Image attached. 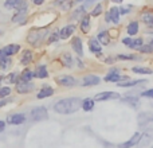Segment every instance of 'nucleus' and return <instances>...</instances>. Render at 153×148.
Here are the masks:
<instances>
[{
	"mask_svg": "<svg viewBox=\"0 0 153 148\" xmlns=\"http://www.w3.org/2000/svg\"><path fill=\"white\" fill-rule=\"evenodd\" d=\"M82 98L81 97H67L58 100L53 105V109L55 113L59 114H73L81 109Z\"/></svg>",
	"mask_w": 153,
	"mask_h": 148,
	"instance_id": "f257e3e1",
	"label": "nucleus"
},
{
	"mask_svg": "<svg viewBox=\"0 0 153 148\" xmlns=\"http://www.w3.org/2000/svg\"><path fill=\"white\" fill-rule=\"evenodd\" d=\"M48 34H50V31H48L46 27H35V28H31L28 31L26 40L28 45L34 46V47H38V46H40L43 42H46Z\"/></svg>",
	"mask_w": 153,
	"mask_h": 148,
	"instance_id": "f03ea898",
	"label": "nucleus"
},
{
	"mask_svg": "<svg viewBox=\"0 0 153 148\" xmlns=\"http://www.w3.org/2000/svg\"><path fill=\"white\" fill-rule=\"evenodd\" d=\"M55 82L59 85V86L63 87H74L79 84V81L75 78L71 74H62V75H58L55 78Z\"/></svg>",
	"mask_w": 153,
	"mask_h": 148,
	"instance_id": "7ed1b4c3",
	"label": "nucleus"
},
{
	"mask_svg": "<svg viewBox=\"0 0 153 148\" xmlns=\"http://www.w3.org/2000/svg\"><path fill=\"white\" fill-rule=\"evenodd\" d=\"M30 119L32 121H43V120L48 119V111L46 106H35L30 112Z\"/></svg>",
	"mask_w": 153,
	"mask_h": 148,
	"instance_id": "20e7f679",
	"label": "nucleus"
},
{
	"mask_svg": "<svg viewBox=\"0 0 153 148\" xmlns=\"http://www.w3.org/2000/svg\"><path fill=\"white\" fill-rule=\"evenodd\" d=\"M129 75H122L120 74V70L117 67H110L109 69V73L103 77V81L105 82H113V84H117L120 81H125V79H129Z\"/></svg>",
	"mask_w": 153,
	"mask_h": 148,
	"instance_id": "39448f33",
	"label": "nucleus"
},
{
	"mask_svg": "<svg viewBox=\"0 0 153 148\" xmlns=\"http://www.w3.org/2000/svg\"><path fill=\"white\" fill-rule=\"evenodd\" d=\"M121 98V94L118 92H111V90H108V92H100L93 97V100L95 102H103V101H113V100H120Z\"/></svg>",
	"mask_w": 153,
	"mask_h": 148,
	"instance_id": "423d86ee",
	"label": "nucleus"
},
{
	"mask_svg": "<svg viewBox=\"0 0 153 148\" xmlns=\"http://www.w3.org/2000/svg\"><path fill=\"white\" fill-rule=\"evenodd\" d=\"M120 19H121V15H120V10L118 7H111L109 11H106L105 12V22L106 24H114V26H117V24H120Z\"/></svg>",
	"mask_w": 153,
	"mask_h": 148,
	"instance_id": "0eeeda50",
	"label": "nucleus"
},
{
	"mask_svg": "<svg viewBox=\"0 0 153 148\" xmlns=\"http://www.w3.org/2000/svg\"><path fill=\"white\" fill-rule=\"evenodd\" d=\"M15 85H16L15 90H16V93H18V94H30V93H32L35 90V87H36L32 81H28V82L18 81Z\"/></svg>",
	"mask_w": 153,
	"mask_h": 148,
	"instance_id": "6e6552de",
	"label": "nucleus"
},
{
	"mask_svg": "<svg viewBox=\"0 0 153 148\" xmlns=\"http://www.w3.org/2000/svg\"><path fill=\"white\" fill-rule=\"evenodd\" d=\"M101 84V77L97 75V74H85L82 77V79L79 81V85L83 87H87V86H97V85Z\"/></svg>",
	"mask_w": 153,
	"mask_h": 148,
	"instance_id": "1a4fd4ad",
	"label": "nucleus"
},
{
	"mask_svg": "<svg viewBox=\"0 0 153 148\" xmlns=\"http://www.w3.org/2000/svg\"><path fill=\"white\" fill-rule=\"evenodd\" d=\"M27 120L26 113H22V112H16V113H10L5 119V124L8 125H22L24 124Z\"/></svg>",
	"mask_w": 153,
	"mask_h": 148,
	"instance_id": "9d476101",
	"label": "nucleus"
},
{
	"mask_svg": "<svg viewBox=\"0 0 153 148\" xmlns=\"http://www.w3.org/2000/svg\"><path fill=\"white\" fill-rule=\"evenodd\" d=\"M20 51H22V54H20V57H19V64H20L22 66L27 67L34 61V51H32L31 49H24V50H20Z\"/></svg>",
	"mask_w": 153,
	"mask_h": 148,
	"instance_id": "9b49d317",
	"label": "nucleus"
},
{
	"mask_svg": "<svg viewBox=\"0 0 153 148\" xmlns=\"http://www.w3.org/2000/svg\"><path fill=\"white\" fill-rule=\"evenodd\" d=\"M75 30H76V26L73 23L70 24H66V26H63L61 30L58 31V35H59V39H70V38L73 37V35L75 34Z\"/></svg>",
	"mask_w": 153,
	"mask_h": 148,
	"instance_id": "f8f14e48",
	"label": "nucleus"
},
{
	"mask_svg": "<svg viewBox=\"0 0 153 148\" xmlns=\"http://www.w3.org/2000/svg\"><path fill=\"white\" fill-rule=\"evenodd\" d=\"M70 45H71V49L74 50V53L78 57H83V42H82V38L81 37H71V40H70Z\"/></svg>",
	"mask_w": 153,
	"mask_h": 148,
	"instance_id": "ddd939ff",
	"label": "nucleus"
},
{
	"mask_svg": "<svg viewBox=\"0 0 153 148\" xmlns=\"http://www.w3.org/2000/svg\"><path fill=\"white\" fill-rule=\"evenodd\" d=\"M54 93H55V90H54L53 86H50V85H42L36 93V98L38 100H45V98L54 96Z\"/></svg>",
	"mask_w": 153,
	"mask_h": 148,
	"instance_id": "4468645a",
	"label": "nucleus"
},
{
	"mask_svg": "<svg viewBox=\"0 0 153 148\" xmlns=\"http://www.w3.org/2000/svg\"><path fill=\"white\" fill-rule=\"evenodd\" d=\"M79 28L83 34H89L90 28H91V16L89 13H85L81 19H79Z\"/></svg>",
	"mask_w": 153,
	"mask_h": 148,
	"instance_id": "2eb2a0df",
	"label": "nucleus"
},
{
	"mask_svg": "<svg viewBox=\"0 0 153 148\" xmlns=\"http://www.w3.org/2000/svg\"><path fill=\"white\" fill-rule=\"evenodd\" d=\"M3 49V53H4L5 57H13V55H18L22 50V46L18 45V43H10V45L4 46Z\"/></svg>",
	"mask_w": 153,
	"mask_h": 148,
	"instance_id": "dca6fc26",
	"label": "nucleus"
},
{
	"mask_svg": "<svg viewBox=\"0 0 153 148\" xmlns=\"http://www.w3.org/2000/svg\"><path fill=\"white\" fill-rule=\"evenodd\" d=\"M140 20L143 22L145 26L153 27V10H143L140 12Z\"/></svg>",
	"mask_w": 153,
	"mask_h": 148,
	"instance_id": "f3484780",
	"label": "nucleus"
},
{
	"mask_svg": "<svg viewBox=\"0 0 153 148\" xmlns=\"http://www.w3.org/2000/svg\"><path fill=\"white\" fill-rule=\"evenodd\" d=\"M148 82V79H125V81L117 82L120 87H136L138 85H145Z\"/></svg>",
	"mask_w": 153,
	"mask_h": 148,
	"instance_id": "a211bd4d",
	"label": "nucleus"
},
{
	"mask_svg": "<svg viewBox=\"0 0 153 148\" xmlns=\"http://www.w3.org/2000/svg\"><path fill=\"white\" fill-rule=\"evenodd\" d=\"M97 40L101 43V46H109L111 43V34L108 30H102L97 34Z\"/></svg>",
	"mask_w": 153,
	"mask_h": 148,
	"instance_id": "6ab92c4d",
	"label": "nucleus"
},
{
	"mask_svg": "<svg viewBox=\"0 0 153 148\" xmlns=\"http://www.w3.org/2000/svg\"><path fill=\"white\" fill-rule=\"evenodd\" d=\"M120 100H121L122 102L130 105L132 108H138V106H140V104H141L138 96H136V94H126V96H124V97H121Z\"/></svg>",
	"mask_w": 153,
	"mask_h": 148,
	"instance_id": "aec40b11",
	"label": "nucleus"
},
{
	"mask_svg": "<svg viewBox=\"0 0 153 148\" xmlns=\"http://www.w3.org/2000/svg\"><path fill=\"white\" fill-rule=\"evenodd\" d=\"M59 62L62 64V66L66 67V69H71L74 66V58L70 53H62L59 55Z\"/></svg>",
	"mask_w": 153,
	"mask_h": 148,
	"instance_id": "412c9836",
	"label": "nucleus"
},
{
	"mask_svg": "<svg viewBox=\"0 0 153 148\" xmlns=\"http://www.w3.org/2000/svg\"><path fill=\"white\" fill-rule=\"evenodd\" d=\"M140 138H141V132H136L134 135L129 139V140H126V141H124V143L118 144L117 147H118V148H132V147H134V146H137V144H138Z\"/></svg>",
	"mask_w": 153,
	"mask_h": 148,
	"instance_id": "4be33fe9",
	"label": "nucleus"
},
{
	"mask_svg": "<svg viewBox=\"0 0 153 148\" xmlns=\"http://www.w3.org/2000/svg\"><path fill=\"white\" fill-rule=\"evenodd\" d=\"M34 77L38 79H46L48 78V69L46 65H38L34 70Z\"/></svg>",
	"mask_w": 153,
	"mask_h": 148,
	"instance_id": "5701e85b",
	"label": "nucleus"
},
{
	"mask_svg": "<svg viewBox=\"0 0 153 148\" xmlns=\"http://www.w3.org/2000/svg\"><path fill=\"white\" fill-rule=\"evenodd\" d=\"M87 45H89L90 53L95 54V55L100 54V53H102V46H101V43L97 40V38H90L89 42H87Z\"/></svg>",
	"mask_w": 153,
	"mask_h": 148,
	"instance_id": "b1692460",
	"label": "nucleus"
},
{
	"mask_svg": "<svg viewBox=\"0 0 153 148\" xmlns=\"http://www.w3.org/2000/svg\"><path fill=\"white\" fill-rule=\"evenodd\" d=\"M138 31H140V23H138V20H132L128 23V26H126L128 37H134V35L138 34Z\"/></svg>",
	"mask_w": 153,
	"mask_h": 148,
	"instance_id": "393cba45",
	"label": "nucleus"
},
{
	"mask_svg": "<svg viewBox=\"0 0 153 148\" xmlns=\"http://www.w3.org/2000/svg\"><path fill=\"white\" fill-rule=\"evenodd\" d=\"M152 112H143L138 114L137 120H138V125L140 127H146L149 121H152Z\"/></svg>",
	"mask_w": 153,
	"mask_h": 148,
	"instance_id": "a878e982",
	"label": "nucleus"
},
{
	"mask_svg": "<svg viewBox=\"0 0 153 148\" xmlns=\"http://www.w3.org/2000/svg\"><path fill=\"white\" fill-rule=\"evenodd\" d=\"M12 65H13L12 57H3L0 59V72H8V70H11Z\"/></svg>",
	"mask_w": 153,
	"mask_h": 148,
	"instance_id": "bb28decb",
	"label": "nucleus"
},
{
	"mask_svg": "<svg viewBox=\"0 0 153 148\" xmlns=\"http://www.w3.org/2000/svg\"><path fill=\"white\" fill-rule=\"evenodd\" d=\"M35 77H34V70H31L30 67H24L23 72L19 74V81H32Z\"/></svg>",
	"mask_w": 153,
	"mask_h": 148,
	"instance_id": "cd10ccee",
	"label": "nucleus"
},
{
	"mask_svg": "<svg viewBox=\"0 0 153 148\" xmlns=\"http://www.w3.org/2000/svg\"><path fill=\"white\" fill-rule=\"evenodd\" d=\"M22 3H23V0H4L3 5H4V8L8 11H16L20 7Z\"/></svg>",
	"mask_w": 153,
	"mask_h": 148,
	"instance_id": "c85d7f7f",
	"label": "nucleus"
},
{
	"mask_svg": "<svg viewBox=\"0 0 153 148\" xmlns=\"http://www.w3.org/2000/svg\"><path fill=\"white\" fill-rule=\"evenodd\" d=\"M94 105H95V101L93 100L91 97H87V98H83V100H82L81 108L83 109L85 112H91L93 109H94Z\"/></svg>",
	"mask_w": 153,
	"mask_h": 148,
	"instance_id": "c756f323",
	"label": "nucleus"
},
{
	"mask_svg": "<svg viewBox=\"0 0 153 148\" xmlns=\"http://www.w3.org/2000/svg\"><path fill=\"white\" fill-rule=\"evenodd\" d=\"M152 140H153V135H152V133H148V132L141 133L140 141H138L137 146H140V147H146Z\"/></svg>",
	"mask_w": 153,
	"mask_h": 148,
	"instance_id": "7c9ffc66",
	"label": "nucleus"
},
{
	"mask_svg": "<svg viewBox=\"0 0 153 148\" xmlns=\"http://www.w3.org/2000/svg\"><path fill=\"white\" fill-rule=\"evenodd\" d=\"M130 70L134 74H144V75L145 74H153V70L148 66H133L130 67Z\"/></svg>",
	"mask_w": 153,
	"mask_h": 148,
	"instance_id": "2f4dec72",
	"label": "nucleus"
},
{
	"mask_svg": "<svg viewBox=\"0 0 153 148\" xmlns=\"http://www.w3.org/2000/svg\"><path fill=\"white\" fill-rule=\"evenodd\" d=\"M116 59L118 61H141V57L136 55V54H118Z\"/></svg>",
	"mask_w": 153,
	"mask_h": 148,
	"instance_id": "473e14b6",
	"label": "nucleus"
},
{
	"mask_svg": "<svg viewBox=\"0 0 153 148\" xmlns=\"http://www.w3.org/2000/svg\"><path fill=\"white\" fill-rule=\"evenodd\" d=\"M102 12H103V4L102 3H98V4H95L94 8L90 11L89 15L91 16V18H98L100 15H102Z\"/></svg>",
	"mask_w": 153,
	"mask_h": 148,
	"instance_id": "72a5a7b5",
	"label": "nucleus"
},
{
	"mask_svg": "<svg viewBox=\"0 0 153 148\" xmlns=\"http://www.w3.org/2000/svg\"><path fill=\"white\" fill-rule=\"evenodd\" d=\"M4 81L7 82V84H12V85H15L16 82L19 81V73H16V72H11V73H8L7 75L4 77Z\"/></svg>",
	"mask_w": 153,
	"mask_h": 148,
	"instance_id": "f704fd0d",
	"label": "nucleus"
},
{
	"mask_svg": "<svg viewBox=\"0 0 153 148\" xmlns=\"http://www.w3.org/2000/svg\"><path fill=\"white\" fill-rule=\"evenodd\" d=\"M143 45H144V39L141 37H138V38H134V39H132V43H130L129 49H130V50H136V51H137Z\"/></svg>",
	"mask_w": 153,
	"mask_h": 148,
	"instance_id": "c9c22d12",
	"label": "nucleus"
},
{
	"mask_svg": "<svg viewBox=\"0 0 153 148\" xmlns=\"http://www.w3.org/2000/svg\"><path fill=\"white\" fill-rule=\"evenodd\" d=\"M118 10H120V15L126 16L133 11V5L132 4H124V5H121V7H118Z\"/></svg>",
	"mask_w": 153,
	"mask_h": 148,
	"instance_id": "e433bc0d",
	"label": "nucleus"
},
{
	"mask_svg": "<svg viewBox=\"0 0 153 148\" xmlns=\"http://www.w3.org/2000/svg\"><path fill=\"white\" fill-rule=\"evenodd\" d=\"M11 93H12V87L5 85V86H0V98H5L10 97Z\"/></svg>",
	"mask_w": 153,
	"mask_h": 148,
	"instance_id": "4c0bfd02",
	"label": "nucleus"
},
{
	"mask_svg": "<svg viewBox=\"0 0 153 148\" xmlns=\"http://www.w3.org/2000/svg\"><path fill=\"white\" fill-rule=\"evenodd\" d=\"M138 53H141V54H152L153 53V47H152V45L151 43H148V45H145V43H144L143 46H141L140 49H138Z\"/></svg>",
	"mask_w": 153,
	"mask_h": 148,
	"instance_id": "58836bf2",
	"label": "nucleus"
},
{
	"mask_svg": "<svg viewBox=\"0 0 153 148\" xmlns=\"http://www.w3.org/2000/svg\"><path fill=\"white\" fill-rule=\"evenodd\" d=\"M58 40H59V35H58V31H55V32L48 34V38H47V40H46V43H47V45H51V43L58 42Z\"/></svg>",
	"mask_w": 153,
	"mask_h": 148,
	"instance_id": "ea45409f",
	"label": "nucleus"
},
{
	"mask_svg": "<svg viewBox=\"0 0 153 148\" xmlns=\"http://www.w3.org/2000/svg\"><path fill=\"white\" fill-rule=\"evenodd\" d=\"M85 11H86V7H85V5H81V7L76 8V10L74 11V13L70 16V19H75V18H78L79 15L83 16V15H85Z\"/></svg>",
	"mask_w": 153,
	"mask_h": 148,
	"instance_id": "a19ab883",
	"label": "nucleus"
},
{
	"mask_svg": "<svg viewBox=\"0 0 153 148\" xmlns=\"http://www.w3.org/2000/svg\"><path fill=\"white\" fill-rule=\"evenodd\" d=\"M140 96H141V97L152 98V100H153V87H151V89H146V90H143V92H140Z\"/></svg>",
	"mask_w": 153,
	"mask_h": 148,
	"instance_id": "79ce46f5",
	"label": "nucleus"
},
{
	"mask_svg": "<svg viewBox=\"0 0 153 148\" xmlns=\"http://www.w3.org/2000/svg\"><path fill=\"white\" fill-rule=\"evenodd\" d=\"M10 102H12V98H8V97H5V98H0V109L4 108V106H7Z\"/></svg>",
	"mask_w": 153,
	"mask_h": 148,
	"instance_id": "37998d69",
	"label": "nucleus"
},
{
	"mask_svg": "<svg viewBox=\"0 0 153 148\" xmlns=\"http://www.w3.org/2000/svg\"><path fill=\"white\" fill-rule=\"evenodd\" d=\"M74 62L76 64V67H78V69H85V64H83V61H82L81 57L75 58V59H74Z\"/></svg>",
	"mask_w": 153,
	"mask_h": 148,
	"instance_id": "c03bdc74",
	"label": "nucleus"
},
{
	"mask_svg": "<svg viewBox=\"0 0 153 148\" xmlns=\"http://www.w3.org/2000/svg\"><path fill=\"white\" fill-rule=\"evenodd\" d=\"M132 39H133V37H125V38H122V45H125L126 47H129L130 43H132Z\"/></svg>",
	"mask_w": 153,
	"mask_h": 148,
	"instance_id": "a18cd8bd",
	"label": "nucleus"
},
{
	"mask_svg": "<svg viewBox=\"0 0 153 148\" xmlns=\"http://www.w3.org/2000/svg\"><path fill=\"white\" fill-rule=\"evenodd\" d=\"M31 1H32V4H34V5H38V7H39V5L45 4L46 0H31Z\"/></svg>",
	"mask_w": 153,
	"mask_h": 148,
	"instance_id": "49530a36",
	"label": "nucleus"
},
{
	"mask_svg": "<svg viewBox=\"0 0 153 148\" xmlns=\"http://www.w3.org/2000/svg\"><path fill=\"white\" fill-rule=\"evenodd\" d=\"M5 131V121L4 120H0V133Z\"/></svg>",
	"mask_w": 153,
	"mask_h": 148,
	"instance_id": "de8ad7c7",
	"label": "nucleus"
},
{
	"mask_svg": "<svg viewBox=\"0 0 153 148\" xmlns=\"http://www.w3.org/2000/svg\"><path fill=\"white\" fill-rule=\"evenodd\" d=\"M97 0H86V4H85V7H89V5H91L93 3H95Z\"/></svg>",
	"mask_w": 153,
	"mask_h": 148,
	"instance_id": "09e8293b",
	"label": "nucleus"
},
{
	"mask_svg": "<svg viewBox=\"0 0 153 148\" xmlns=\"http://www.w3.org/2000/svg\"><path fill=\"white\" fill-rule=\"evenodd\" d=\"M113 3H116V4H122L124 3V0H111Z\"/></svg>",
	"mask_w": 153,
	"mask_h": 148,
	"instance_id": "8fccbe9b",
	"label": "nucleus"
},
{
	"mask_svg": "<svg viewBox=\"0 0 153 148\" xmlns=\"http://www.w3.org/2000/svg\"><path fill=\"white\" fill-rule=\"evenodd\" d=\"M3 57H5V55H4V53H3V49H0V59H1Z\"/></svg>",
	"mask_w": 153,
	"mask_h": 148,
	"instance_id": "3c124183",
	"label": "nucleus"
},
{
	"mask_svg": "<svg viewBox=\"0 0 153 148\" xmlns=\"http://www.w3.org/2000/svg\"><path fill=\"white\" fill-rule=\"evenodd\" d=\"M82 1H83V0H74V3H75V4H81Z\"/></svg>",
	"mask_w": 153,
	"mask_h": 148,
	"instance_id": "603ef678",
	"label": "nucleus"
},
{
	"mask_svg": "<svg viewBox=\"0 0 153 148\" xmlns=\"http://www.w3.org/2000/svg\"><path fill=\"white\" fill-rule=\"evenodd\" d=\"M3 81H4V75H1V74H0V84H1Z\"/></svg>",
	"mask_w": 153,
	"mask_h": 148,
	"instance_id": "864d4df0",
	"label": "nucleus"
},
{
	"mask_svg": "<svg viewBox=\"0 0 153 148\" xmlns=\"http://www.w3.org/2000/svg\"><path fill=\"white\" fill-rule=\"evenodd\" d=\"M149 43H151V45H152V47H153V38L151 39V42H149Z\"/></svg>",
	"mask_w": 153,
	"mask_h": 148,
	"instance_id": "5fc2aeb1",
	"label": "nucleus"
},
{
	"mask_svg": "<svg viewBox=\"0 0 153 148\" xmlns=\"http://www.w3.org/2000/svg\"><path fill=\"white\" fill-rule=\"evenodd\" d=\"M1 32H3V31H1V30H0V37H1Z\"/></svg>",
	"mask_w": 153,
	"mask_h": 148,
	"instance_id": "6e6d98bb",
	"label": "nucleus"
},
{
	"mask_svg": "<svg viewBox=\"0 0 153 148\" xmlns=\"http://www.w3.org/2000/svg\"><path fill=\"white\" fill-rule=\"evenodd\" d=\"M152 121H153V114H152Z\"/></svg>",
	"mask_w": 153,
	"mask_h": 148,
	"instance_id": "4d7b16f0",
	"label": "nucleus"
},
{
	"mask_svg": "<svg viewBox=\"0 0 153 148\" xmlns=\"http://www.w3.org/2000/svg\"><path fill=\"white\" fill-rule=\"evenodd\" d=\"M152 148H153V146H152Z\"/></svg>",
	"mask_w": 153,
	"mask_h": 148,
	"instance_id": "13d9d810",
	"label": "nucleus"
}]
</instances>
